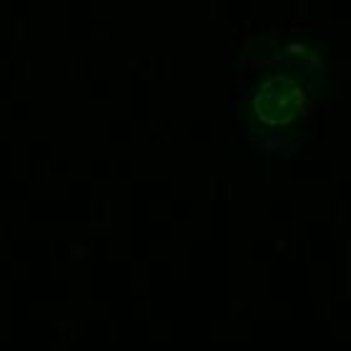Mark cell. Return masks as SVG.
<instances>
[{
  "instance_id": "1",
  "label": "cell",
  "mask_w": 351,
  "mask_h": 351,
  "mask_svg": "<svg viewBox=\"0 0 351 351\" xmlns=\"http://www.w3.org/2000/svg\"><path fill=\"white\" fill-rule=\"evenodd\" d=\"M301 106H304V93L289 78H271L258 88L256 98H254V110L261 123L269 125H284L299 116Z\"/></svg>"
}]
</instances>
